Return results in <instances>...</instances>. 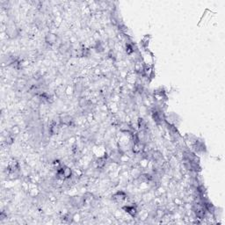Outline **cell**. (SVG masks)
Instances as JSON below:
<instances>
[{"label": "cell", "mask_w": 225, "mask_h": 225, "mask_svg": "<svg viewBox=\"0 0 225 225\" xmlns=\"http://www.w3.org/2000/svg\"><path fill=\"white\" fill-rule=\"evenodd\" d=\"M112 200L117 203V204H121V203H126L127 200L128 198V195L125 191L120 190L118 192L112 194Z\"/></svg>", "instance_id": "1"}, {"label": "cell", "mask_w": 225, "mask_h": 225, "mask_svg": "<svg viewBox=\"0 0 225 225\" xmlns=\"http://www.w3.org/2000/svg\"><path fill=\"white\" fill-rule=\"evenodd\" d=\"M133 204H135V203L125 204V206L121 207V209L125 213H127L129 216H131L132 218H135L138 214V209H137V205H133Z\"/></svg>", "instance_id": "2"}, {"label": "cell", "mask_w": 225, "mask_h": 225, "mask_svg": "<svg viewBox=\"0 0 225 225\" xmlns=\"http://www.w3.org/2000/svg\"><path fill=\"white\" fill-rule=\"evenodd\" d=\"M58 40V36L53 33H48L45 35V42L47 44H49V46H53L56 44Z\"/></svg>", "instance_id": "3"}, {"label": "cell", "mask_w": 225, "mask_h": 225, "mask_svg": "<svg viewBox=\"0 0 225 225\" xmlns=\"http://www.w3.org/2000/svg\"><path fill=\"white\" fill-rule=\"evenodd\" d=\"M62 170H63V175H64V177H65V179H71V178L73 176V173H74V172H73L72 169H71L70 166L64 165V166H62Z\"/></svg>", "instance_id": "4"}, {"label": "cell", "mask_w": 225, "mask_h": 225, "mask_svg": "<svg viewBox=\"0 0 225 225\" xmlns=\"http://www.w3.org/2000/svg\"><path fill=\"white\" fill-rule=\"evenodd\" d=\"M20 133V127L17 126V125H15V126H13L12 127V128L10 129V134L11 135H19Z\"/></svg>", "instance_id": "5"}, {"label": "cell", "mask_w": 225, "mask_h": 225, "mask_svg": "<svg viewBox=\"0 0 225 225\" xmlns=\"http://www.w3.org/2000/svg\"><path fill=\"white\" fill-rule=\"evenodd\" d=\"M64 93L66 94L67 96H70V95H72L74 94V86H67L66 89H65V91H64Z\"/></svg>", "instance_id": "6"}, {"label": "cell", "mask_w": 225, "mask_h": 225, "mask_svg": "<svg viewBox=\"0 0 225 225\" xmlns=\"http://www.w3.org/2000/svg\"><path fill=\"white\" fill-rule=\"evenodd\" d=\"M81 219V215H80V214L78 213H76L75 215H73V221L74 222H76V223H78V222H79V220Z\"/></svg>", "instance_id": "7"}]
</instances>
